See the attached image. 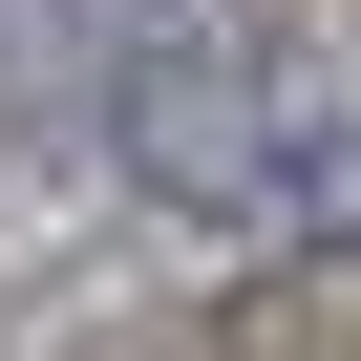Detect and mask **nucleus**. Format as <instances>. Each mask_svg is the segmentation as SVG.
<instances>
[{"label":"nucleus","mask_w":361,"mask_h":361,"mask_svg":"<svg viewBox=\"0 0 361 361\" xmlns=\"http://www.w3.org/2000/svg\"><path fill=\"white\" fill-rule=\"evenodd\" d=\"M128 128H149V170H170V192H213V213H319L340 170H361L340 85H319L298 43H234V22H192V43H149Z\"/></svg>","instance_id":"obj_1"}]
</instances>
